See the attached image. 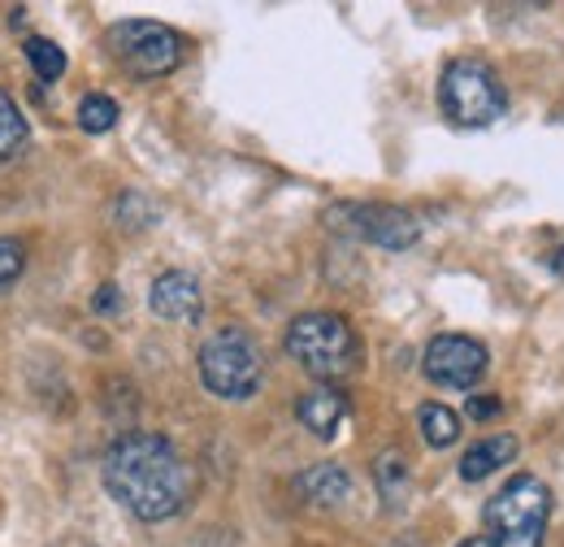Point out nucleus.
<instances>
[{"mask_svg": "<svg viewBox=\"0 0 564 547\" xmlns=\"http://www.w3.org/2000/svg\"><path fill=\"white\" fill-rule=\"evenodd\" d=\"M105 486L140 522H170L192 500V470L170 439L135 430L105 452Z\"/></svg>", "mask_w": 564, "mask_h": 547, "instance_id": "nucleus-1", "label": "nucleus"}, {"mask_svg": "<svg viewBox=\"0 0 564 547\" xmlns=\"http://www.w3.org/2000/svg\"><path fill=\"white\" fill-rule=\"evenodd\" d=\"M286 352L304 374H313L326 387L356 374V365H360L356 331L339 313H300L286 326Z\"/></svg>", "mask_w": 564, "mask_h": 547, "instance_id": "nucleus-2", "label": "nucleus"}, {"mask_svg": "<svg viewBox=\"0 0 564 547\" xmlns=\"http://www.w3.org/2000/svg\"><path fill=\"white\" fill-rule=\"evenodd\" d=\"M552 517V491L534 474H517L487 504V539L495 547H543Z\"/></svg>", "mask_w": 564, "mask_h": 547, "instance_id": "nucleus-3", "label": "nucleus"}, {"mask_svg": "<svg viewBox=\"0 0 564 547\" xmlns=\"http://www.w3.org/2000/svg\"><path fill=\"white\" fill-rule=\"evenodd\" d=\"M200 378L221 400H248L265 378V356L243 326H221L200 347Z\"/></svg>", "mask_w": 564, "mask_h": 547, "instance_id": "nucleus-4", "label": "nucleus"}, {"mask_svg": "<svg viewBox=\"0 0 564 547\" xmlns=\"http://www.w3.org/2000/svg\"><path fill=\"white\" fill-rule=\"evenodd\" d=\"M438 105L456 127H491L508 114V92L487 62L460 57L438 78Z\"/></svg>", "mask_w": 564, "mask_h": 547, "instance_id": "nucleus-5", "label": "nucleus"}, {"mask_svg": "<svg viewBox=\"0 0 564 547\" xmlns=\"http://www.w3.org/2000/svg\"><path fill=\"white\" fill-rule=\"evenodd\" d=\"M105 49L118 66L135 78H165L183 62V40L178 31L161 22H118L105 35Z\"/></svg>", "mask_w": 564, "mask_h": 547, "instance_id": "nucleus-6", "label": "nucleus"}, {"mask_svg": "<svg viewBox=\"0 0 564 547\" xmlns=\"http://www.w3.org/2000/svg\"><path fill=\"white\" fill-rule=\"evenodd\" d=\"M487 374V347L469 335H438L425 347V378L438 387H474Z\"/></svg>", "mask_w": 564, "mask_h": 547, "instance_id": "nucleus-7", "label": "nucleus"}, {"mask_svg": "<svg viewBox=\"0 0 564 547\" xmlns=\"http://www.w3.org/2000/svg\"><path fill=\"white\" fill-rule=\"evenodd\" d=\"M335 213H339V217H352V226H348L352 235L378 244V248H391V253L413 248L417 235H422V222L400 205H344V208H335Z\"/></svg>", "mask_w": 564, "mask_h": 547, "instance_id": "nucleus-8", "label": "nucleus"}, {"mask_svg": "<svg viewBox=\"0 0 564 547\" xmlns=\"http://www.w3.org/2000/svg\"><path fill=\"white\" fill-rule=\"evenodd\" d=\"M148 309L156 318H165V322H196L200 309H205L200 282L187 270H165L148 291Z\"/></svg>", "mask_w": 564, "mask_h": 547, "instance_id": "nucleus-9", "label": "nucleus"}, {"mask_svg": "<svg viewBox=\"0 0 564 547\" xmlns=\"http://www.w3.org/2000/svg\"><path fill=\"white\" fill-rule=\"evenodd\" d=\"M295 417H300V426L313 430L317 439H335L339 426H344V417H348V396H344L339 387H326V383H322V387H313V392L300 396Z\"/></svg>", "mask_w": 564, "mask_h": 547, "instance_id": "nucleus-10", "label": "nucleus"}, {"mask_svg": "<svg viewBox=\"0 0 564 547\" xmlns=\"http://www.w3.org/2000/svg\"><path fill=\"white\" fill-rule=\"evenodd\" d=\"M300 495L308 500V504H317V508H335V504H344L348 500V491H352V479H348V470L344 465H313V470H304L300 474Z\"/></svg>", "mask_w": 564, "mask_h": 547, "instance_id": "nucleus-11", "label": "nucleus"}, {"mask_svg": "<svg viewBox=\"0 0 564 547\" xmlns=\"http://www.w3.org/2000/svg\"><path fill=\"white\" fill-rule=\"evenodd\" d=\"M517 457V439L512 435H495V439H482V443H474L469 452H465V461H460V479L465 482H482L491 479L499 465H508Z\"/></svg>", "mask_w": 564, "mask_h": 547, "instance_id": "nucleus-12", "label": "nucleus"}, {"mask_svg": "<svg viewBox=\"0 0 564 547\" xmlns=\"http://www.w3.org/2000/svg\"><path fill=\"white\" fill-rule=\"evenodd\" d=\"M373 479L382 486V500L387 508H400L409 500V461L400 452H382L378 465H373Z\"/></svg>", "mask_w": 564, "mask_h": 547, "instance_id": "nucleus-13", "label": "nucleus"}, {"mask_svg": "<svg viewBox=\"0 0 564 547\" xmlns=\"http://www.w3.org/2000/svg\"><path fill=\"white\" fill-rule=\"evenodd\" d=\"M417 421H422V439L430 448H452L460 439V417L447 405H422Z\"/></svg>", "mask_w": 564, "mask_h": 547, "instance_id": "nucleus-14", "label": "nucleus"}, {"mask_svg": "<svg viewBox=\"0 0 564 547\" xmlns=\"http://www.w3.org/2000/svg\"><path fill=\"white\" fill-rule=\"evenodd\" d=\"M26 118H22V109L13 105V96H4L0 92V161H13L22 148H26Z\"/></svg>", "mask_w": 564, "mask_h": 547, "instance_id": "nucleus-15", "label": "nucleus"}, {"mask_svg": "<svg viewBox=\"0 0 564 547\" xmlns=\"http://www.w3.org/2000/svg\"><path fill=\"white\" fill-rule=\"evenodd\" d=\"M78 127L91 131V136L113 131V127H118V100H109V96H100V92L83 96V100H78Z\"/></svg>", "mask_w": 564, "mask_h": 547, "instance_id": "nucleus-16", "label": "nucleus"}, {"mask_svg": "<svg viewBox=\"0 0 564 547\" xmlns=\"http://www.w3.org/2000/svg\"><path fill=\"white\" fill-rule=\"evenodd\" d=\"M26 62H31V69H35L44 83H57V78L66 74V53H62L53 40H40V35L26 40Z\"/></svg>", "mask_w": 564, "mask_h": 547, "instance_id": "nucleus-17", "label": "nucleus"}, {"mask_svg": "<svg viewBox=\"0 0 564 547\" xmlns=\"http://www.w3.org/2000/svg\"><path fill=\"white\" fill-rule=\"evenodd\" d=\"M22 270H26V248H22V239L0 235V291L13 287V282L22 278Z\"/></svg>", "mask_w": 564, "mask_h": 547, "instance_id": "nucleus-18", "label": "nucleus"}, {"mask_svg": "<svg viewBox=\"0 0 564 547\" xmlns=\"http://www.w3.org/2000/svg\"><path fill=\"white\" fill-rule=\"evenodd\" d=\"M91 309H96V313H113V309H122V291H118L113 282H105V287L96 291V300H91Z\"/></svg>", "mask_w": 564, "mask_h": 547, "instance_id": "nucleus-19", "label": "nucleus"}, {"mask_svg": "<svg viewBox=\"0 0 564 547\" xmlns=\"http://www.w3.org/2000/svg\"><path fill=\"white\" fill-rule=\"evenodd\" d=\"M495 412H499V400H491V396H469V417L487 421V417H495Z\"/></svg>", "mask_w": 564, "mask_h": 547, "instance_id": "nucleus-20", "label": "nucleus"}, {"mask_svg": "<svg viewBox=\"0 0 564 547\" xmlns=\"http://www.w3.org/2000/svg\"><path fill=\"white\" fill-rule=\"evenodd\" d=\"M456 547H495L487 535H478V539H465V544H456Z\"/></svg>", "mask_w": 564, "mask_h": 547, "instance_id": "nucleus-21", "label": "nucleus"}, {"mask_svg": "<svg viewBox=\"0 0 564 547\" xmlns=\"http://www.w3.org/2000/svg\"><path fill=\"white\" fill-rule=\"evenodd\" d=\"M552 270H556L564 278V248H556V257H552Z\"/></svg>", "mask_w": 564, "mask_h": 547, "instance_id": "nucleus-22", "label": "nucleus"}, {"mask_svg": "<svg viewBox=\"0 0 564 547\" xmlns=\"http://www.w3.org/2000/svg\"><path fill=\"white\" fill-rule=\"evenodd\" d=\"M395 547H422V544H413V539H400Z\"/></svg>", "mask_w": 564, "mask_h": 547, "instance_id": "nucleus-23", "label": "nucleus"}]
</instances>
